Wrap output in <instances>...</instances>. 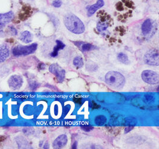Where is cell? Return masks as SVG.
Masks as SVG:
<instances>
[{
    "label": "cell",
    "instance_id": "ffe728a7",
    "mask_svg": "<svg viewBox=\"0 0 159 149\" xmlns=\"http://www.w3.org/2000/svg\"><path fill=\"white\" fill-rule=\"evenodd\" d=\"M30 88L32 90H36V89L39 86V84L36 81H32L30 82Z\"/></svg>",
    "mask_w": 159,
    "mask_h": 149
},
{
    "label": "cell",
    "instance_id": "d4e9b609",
    "mask_svg": "<svg viewBox=\"0 0 159 149\" xmlns=\"http://www.w3.org/2000/svg\"><path fill=\"white\" fill-rule=\"evenodd\" d=\"M134 128V127H127V128H125V134H127L128 133L129 131H130L131 130L133 129V128Z\"/></svg>",
    "mask_w": 159,
    "mask_h": 149
},
{
    "label": "cell",
    "instance_id": "484cf974",
    "mask_svg": "<svg viewBox=\"0 0 159 149\" xmlns=\"http://www.w3.org/2000/svg\"><path fill=\"white\" fill-rule=\"evenodd\" d=\"M74 100H75V101H76V103H80V101H81V99L78 96H75V97H74Z\"/></svg>",
    "mask_w": 159,
    "mask_h": 149
},
{
    "label": "cell",
    "instance_id": "f1b7e54d",
    "mask_svg": "<svg viewBox=\"0 0 159 149\" xmlns=\"http://www.w3.org/2000/svg\"><path fill=\"white\" fill-rule=\"evenodd\" d=\"M43 149H49V144L48 142L45 143V145L43 146Z\"/></svg>",
    "mask_w": 159,
    "mask_h": 149
},
{
    "label": "cell",
    "instance_id": "7a4b0ae2",
    "mask_svg": "<svg viewBox=\"0 0 159 149\" xmlns=\"http://www.w3.org/2000/svg\"><path fill=\"white\" fill-rule=\"evenodd\" d=\"M105 80L108 85L115 88L122 86L125 82V79L123 75L121 73L115 71L108 72L106 75Z\"/></svg>",
    "mask_w": 159,
    "mask_h": 149
},
{
    "label": "cell",
    "instance_id": "4fadbf2b",
    "mask_svg": "<svg viewBox=\"0 0 159 149\" xmlns=\"http://www.w3.org/2000/svg\"><path fill=\"white\" fill-rule=\"evenodd\" d=\"M20 40L23 43H31L33 40V35L29 31H24L20 36Z\"/></svg>",
    "mask_w": 159,
    "mask_h": 149
},
{
    "label": "cell",
    "instance_id": "8992f818",
    "mask_svg": "<svg viewBox=\"0 0 159 149\" xmlns=\"http://www.w3.org/2000/svg\"><path fill=\"white\" fill-rule=\"evenodd\" d=\"M49 71L51 73L56 75L59 82H63L64 81L65 78V71L58 64L56 63L51 64L49 68Z\"/></svg>",
    "mask_w": 159,
    "mask_h": 149
},
{
    "label": "cell",
    "instance_id": "ba28073f",
    "mask_svg": "<svg viewBox=\"0 0 159 149\" xmlns=\"http://www.w3.org/2000/svg\"><path fill=\"white\" fill-rule=\"evenodd\" d=\"M14 14L12 12H9L4 14H0V30H2L6 25L12 21Z\"/></svg>",
    "mask_w": 159,
    "mask_h": 149
},
{
    "label": "cell",
    "instance_id": "8fae6325",
    "mask_svg": "<svg viewBox=\"0 0 159 149\" xmlns=\"http://www.w3.org/2000/svg\"><path fill=\"white\" fill-rule=\"evenodd\" d=\"M10 56V50L7 45L0 46V63L5 62Z\"/></svg>",
    "mask_w": 159,
    "mask_h": 149
},
{
    "label": "cell",
    "instance_id": "4316f807",
    "mask_svg": "<svg viewBox=\"0 0 159 149\" xmlns=\"http://www.w3.org/2000/svg\"><path fill=\"white\" fill-rule=\"evenodd\" d=\"M45 68V65L43 63H41L39 65V69L40 70H43Z\"/></svg>",
    "mask_w": 159,
    "mask_h": 149
},
{
    "label": "cell",
    "instance_id": "44dd1931",
    "mask_svg": "<svg viewBox=\"0 0 159 149\" xmlns=\"http://www.w3.org/2000/svg\"><path fill=\"white\" fill-rule=\"evenodd\" d=\"M62 4L61 0H54L52 2V6L55 7H60Z\"/></svg>",
    "mask_w": 159,
    "mask_h": 149
},
{
    "label": "cell",
    "instance_id": "6da1fadb",
    "mask_svg": "<svg viewBox=\"0 0 159 149\" xmlns=\"http://www.w3.org/2000/svg\"><path fill=\"white\" fill-rule=\"evenodd\" d=\"M64 23L67 29L73 34H80L85 31L83 22L75 14H67L64 18Z\"/></svg>",
    "mask_w": 159,
    "mask_h": 149
},
{
    "label": "cell",
    "instance_id": "3957f363",
    "mask_svg": "<svg viewBox=\"0 0 159 149\" xmlns=\"http://www.w3.org/2000/svg\"><path fill=\"white\" fill-rule=\"evenodd\" d=\"M38 45L36 43L32 44L30 45L23 46L19 45L15 47L13 50V54L16 57L27 56L34 53L37 49Z\"/></svg>",
    "mask_w": 159,
    "mask_h": 149
},
{
    "label": "cell",
    "instance_id": "7402d4cb",
    "mask_svg": "<svg viewBox=\"0 0 159 149\" xmlns=\"http://www.w3.org/2000/svg\"><path fill=\"white\" fill-rule=\"evenodd\" d=\"M145 99L147 101L151 102V101H154V97L152 95H150V94H147V95H145Z\"/></svg>",
    "mask_w": 159,
    "mask_h": 149
},
{
    "label": "cell",
    "instance_id": "9c48e42d",
    "mask_svg": "<svg viewBox=\"0 0 159 149\" xmlns=\"http://www.w3.org/2000/svg\"><path fill=\"white\" fill-rule=\"evenodd\" d=\"M67 142V137L65 134L60 135L53 142L52 147L54 149H61L65 147Z\"/></svg>",
    "mask_w": 159,
    "mask_h": 149
},
{
    "label": "cell",
    "instance_id": "30bf717a",
    "mask_svg": "<svg viewBox=\"0 0 159 149\" xmlns=\"http://www.w3.org/2000/svg\"><path fill=\"white\" fill-rule=\"evenodd\" d=\"M104 5V2L103 1V0H98L97 2L94 5L87 7L88 16H91L93 14H94L98 9H100Z\"/></svg>",
    "mask_w": 159,
    "mask_h": 149
},
{
    "label": "cell",
    "instance_id": "52a82bcc",
    "mask_svg": "<svg viewBox=\"0 0 159 149\" xmlns=\"http://www.w3.org/2000/svg\"><path fill=\"white\" fill-rule=\"evenodd\" d=\"M8 83L11 89L16 90L20 89L22 87L23 83V80L22 77L15 75L11 76L9 78Z\"/></svg>",
    "mask_w": 159,
    "mask_h": 149
},
{
    "label": "cell",
    "instance_id": "7c38bea8",
    "mask_svg": "<svg viewBox=\"0 0 159 149\" xmlns=\"http://www.w3.org/2000/svg\"><path fill=\"white\" fill-rule=\"evenodd\" d=\"M152 20L150 19L145 20L143 22L141 27L143 34L145 35L149 34L152 31Z\"/></svg>",
    "mask_w": 159,
    "mask_h": 149
},
{
    "label": "cell",
    "instance_id": "83f0119b",
    "mask_svg": "<svg viewBox=\"0 0 159 149\" xmlns=\"http://www.w3.org/2000/svg\"><path fill=\"white\" fill-rule=\"evenodd\" d=\"M77 147H78V142H75L73 143L72 148L74 149H77Z\"/></svg>",
    "mask_w": 159,
    "mask_h": 149
},
{
    "label": "cell",
    "instance_id": "603a6c76",
    "mask_svg": "<svg viewBox=\"0 0 159 149\" xmlns=\"http://www.w3.org/2000/svg\"><path fill=\"white\" fill-rule=\"evenodd\" d=\"M81 128L82 130H84L86 132H89L91 130H93L94 128L92 127H90V126H83V127H81Z\"/></svg>",
    "mask_w": 159,
    "mask_h": 149
},
{
    "label": "cell",
    "instance_id": "5bb4252c",
    "mask_svg": "<svg viewBox=\"0 0 159 149\" xmlns=\"http://www.w3.org/2000/svg\"><path fill=\"white\" fill-rule=\"evenodd\" d=\"M57 45L56 47H54L53 51L51 53V56L52 57H56L58 56V52L59 50H62L65 48V45L64 43H62L61 41L57 40L56 41Z\"/></svg>",
    "mask_w": 159,
    "mask_h": 149
},
{
    "label": "cell",
    "instance_id": "5b68a950",
    "mask_svg": "<svg viewBox=\"0 0 159 149\" xmlns=\"http://www.w3.org/2000/svg\"><path fill=\"white\" fill-rule=\"evenodd\" d=\"M145 63L151 66H158L159 64V55L158 51L151 50L145 54Z\"/></svg>",
    "mask_w": 159,
    "mask_h": 149
},
{
    "label": "cell",
    "instance_id": "f546056e",
    "mask_svg": "<svg viewBox=\"0 0 159 149\" xmlns=\"http://www.w3.org/2000/svg\"></svg>",
    "mask_w": 159,
    "mask_h": 149
},
{
    "label": "cell",
    "instance_id": "277c9868",
    "mask_svg": "<svg viewBox=\"0 0 159 149\" xmlns=\"http://www.w3.org/2000/svg\"><path fill=\"white\" fill-rule=\"evenodd\" d=\"M141 77L145 82L149 84H156L159 82V75L155 72L146 70L143 72Z\"/></svg>",
    "mask_w": 159,
    "mask_h": 149
},
{
    "label": "cell",
    "instance_id": "d6986e66",
    "mask_svg": "<svg viewBox=\"0 0 159 149\" xmlns=\"http://www.w3.org/2000/svg\"><path fill=\"white\" fill-rule=\"evenodd\" d=\"M73 64L78 68H81L84 65V61L82 57L80 56L75 57L73 60Z\"/></svg>",
    "mask_w": 159,
    "mask_h": 149
},
{
    "label": "cell",
    "instance_id": "e0dca14e",
    "mask_svg": "<svg viewBox=\"0 0 159 149\" xmlns=\"http://www.w3.org/2000/svg\"><path fill=\"white\" fill-rule=\"evenodd\" d=\"M108 26L109 25H108L107 23H106V21L101 20V21H99L98 23L97 27V29L98 30L99 32H103L106 30V29L108 28Z\"/></svg>",
    "mask_w": 159,
    "mask_h": 149
},
{
    "label": "cell",
    "instance_id": "ac0fdd59",
    "mask_svg": "<svg viewBox=\"0 0 159 149\" xmlns=\"http://www.w3.org/2000/svg\"><path fill=\"white\" fill-rule=\"evenodd\" d=\"M117 59L119 62H122L123 64H128L129 63V60L127 55L123 53H120L117 56Z\"/></svg>",
    "mask_w": 159,
    "mask_h": 149
},
{
    "label": "cell",
    "instance_id": "2e32d148",
    "mask_svg": "<svg viewBox=\"0 0 159 149\" xmlns=\"http://www.w3.org/2000/svg\"><path fill=\"white\" fill-rule=\"evenodd\" d=\"M107 122V118L104 115H98L95 118V123L97 125H102Z\"/></svg>",
    "mask_w": 159,
    "mask_h": 149
},
{
    "label": "cell",
    "instance_id": "9a60e30c",
    "mask_svg": "<svg viewBox=\"0 0 159 149\" xmlns=\"http://www.w3.org/2000/svg\"><path fill=\"white\" fill-rule=\"evenodd\" d=\"M78 46L80 47L82 51L84 52L93 50L94 47V46L89 43H79Z\"/></svg>",
    "mask_w": 159,
    "mask_h": 149
},
{
    "label": "cell",
    "instance_id": "cb8c5ba5",
    "mask_svg": "<svg viewBox=\"0 0 159 149\" xmlns=\"http://www.w3.org/2000/svg\"><path fill=\"white\" fill-rule=\"evenodd\" d=\"M10 30H11V34H12L13 35H17V32L16 29L15 28L12 27V26L10 27Z\"/></svg>",
    "mask_w": 159,
    "mask_h": 149
}]
</instances>
